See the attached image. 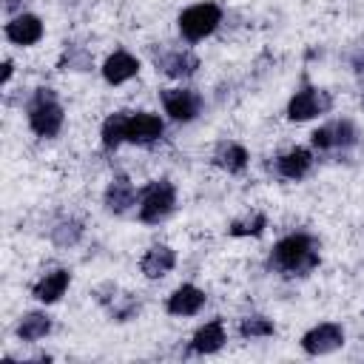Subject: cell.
<instances>
[{
  "instance_id": "2",
  "label": "cell",
  "mask_w": 364,
  "mask_h": 364,
  "mask_svg": "<svg viewBox=\"0 0 364 364\" xmlns=\"http://www.w3.org/2000/svg\"><path fill=\"white\" fill-rule=\"evenodd\" d=\"M28 125L37 136H54L63 128V108L57 105V100L48 88L37 91V97L28 108Z\"/></svg>"
},
{
  "instance_id": "16",
  "label": "cell",
  "mask_w": 364,
  "mask_h": 364,
  "mask_svg": "<svg viewBox=\"0 0 364 364\" xmlns=\"http://www.w3.org/2000/svg\"><path fill=\"white\" fill-rule=\"evenodd\" d=\"M222 344H225V327H222L219 318H213V321H208L205 327H199V330L193 333V338H191L193 353H202V355L216 353Z\"/></svg>"
},
{
  "instance_id": "13",
  "label": "cell",
  "mask_w": 364,
  "mask_h": 364,
  "mask_svg": "<svg viewBox=\"0 0 364 364\" xmlns=\"http://www.w3.org/2000/svg\"><path fill=\"white\" fill-rule=\"evenodd\" d=\"M134 199H136V191L128 176H114L111 185L105 188V208L111 213H125L134 205Z\"/></svg>"
},
{
  "instance_id": "21",
  "label": "cell",
  "mask_w": 364,
  "mask_h": 364,
  "mask_svg": "<svg viewBox=\"0 0 364 364\" xmlns=\"http://www.w3.org/2000/svg\"><path fill=\"white\" fill-rule=\"evenodd\" d=\"M51 330V318L46 313H26L17 324V336L23 341H37Z\"/></svg>"
},
{
  "instance_id": "11",
  "label": "cell",
  "mask_w": 364,
  "mask_h": 364,
  "mask_svg": "<svg viewBox=\"0 0 364 364\" xmlns=\"http://www.w3.org/2000/svg\"><path fill=\"white\" fill-rule=\"evenodd\" d=\"M136 71H139V63H136V57H131L128 51H114V54L102 63V77H105L111 85H119V82L136 77Z\"/></svg>"
},
{
  "instance_id": "1",
  "label": "cell",
  "mask_w": 364,
  "mask_h": 364,
  "mask_svg": "<svg viewBox=\"0 0 364 364\" xmlns=\"http://www.w3.org/2000/svg\"><path fill=\"white\" fill-rule=\"evenodd\" d=\"M273 264L284 273H310L316 264H318V253H316V245L310 236L304 233H293V236H284L276 247H273Z\"/></svg>"
},
{
  "instance_id": "18",
  "label": "cell",
  "mask_w": 364,
  "mask_h": 364,
  "mask_svg": "<svg viewBox=\"0 0 364 364\" xmlns=\"http://www.w3.org/2000/svg\"><path fill=\"white\" fill-rule=\"evenodd\" d=\"M213 162L228 173H239L247 165V151L242 145H236V142H222L216 148V154H213Z\"/></svg>"
},
{
  "instance_id": "15",
  "label": "cell",
  "mask_w": 364,
  "mask_h": 364,
  "mask_svg": "<svg viewBox=\"0 0 364 364\" xmlns=\"http://www.w3.org/2000/svg\"><path fill=\"white\" fill-rule=\"evenodd\" d=\"M68 282H71L68 270H51V273H46V276L34 284V290H31V293H34V299H37V301L51 304V301H57V299L65 293Z\"/></svg>"
},
{
  "instance_id": "5",
  "label": "cell",
  "mask_w": 364,
  "mask_h": 364,
  "mask_svg": "<svg viewBox=\"0 0 364 364\" xmlns=\"http://www.w3.org/2000/svg\"><path fill=\"white\" fill-rule=\"evenodd\" d=\"M344 344V330L338 324H318L301 336V347L310 355H327Z\"/></svg>"
},
{
  "instance_id": "19",
  "label": "cell",
  "mask_w": 364,
  "mask_h": 364,
  "mask_svg": "<svg viewBox=\"0 0 364 364\" xmlns=\"http://www.w3.org/2000/svg\"><path fill=\"white\" fill-rule=\"evenodd\" d=\"M128 119H131L128 111H117V114H111V117L102 122L100 136H102V145H105V148H117L119 142L128 139Z\"/></svg>"
},
{
  "instance_id": "20",
  "label": "cell",
  "mask_w": 364,
  "mask_h": 364,
  "mask_svg": "<svg viewBox=\"0 0 364 364\" xmlns=\"http://www.w3.org/2000/svg\"><path fill=\"white\" fill-rule=\"evenodd\" d=\"M159 65H162V71L171 74V77H191V74L199 68V60H196L191 51H173V54L162 57Z\"/></svg>"
},
{
  "instance_id": "10",
  "label": "cell",
  "mask_w": 364,
  "mask_h": 364,
  "mask_svg": "<svg viewBox=\"0 0 364 364\" xmlns=\"http://www.w3.org/2000/svg\"><path fill=\"white\" fill-rule=\"evenodd\" d=\"M6 37L17 46H34L43 37V23L34 14H17L9 26H6Z\"/></svg>"
},
{
  "instance_id": "12",
  "label": "cell",
  "mask_w": 364,
  "mask_h": 364,
  "mask_svg": "<svg viewBox=\"0 0 364 364\" xmlns=\"http://www.w3.org/2000/svg\"><path fill=\"white\" fill-rule=\"evenodd\" d=\"M205 304V293L193 284H182L168 296V313L173 316H193Z\"/></svg>"
},
{
  "instance_id": "24",
  "label": "cell",
  "mask_w": 364,
  "mask_h": 364,
  "mask_svg": "<svg viewBox=\"0 0 364 364\" xmlns=\"http://www.w3.org/2000/svg\"><path fill=\"white\" fill-rule=\"evenodd\" d=\"M9 77H11V60H6V63H3V74H0V82H9Z\"/></svg>"
},
{
  "instance_id": "14",
  "label": "cell",
  "mask_w": 364,
  "mask_h": 364,
  "mask_svg": "<svg viewBox=\"0 0 364 364\" xmlns=\"http://www.w3.org/2000/svg\"><path fill=\"white\" fill-rule=\"evenodd\" d=\"M173 264H176V253H173L171 247H165V245L151 247V250L142 256V262H139V267H142V273H145L148 279H159V276H165Z\"/></svg>"
},
{
  "instance_id": "17",
  "label": "cell",
  "mask_w": 364,
  "mask_h": 364,
  "mask_svg": "<svg viewBox=\"0 0 364 364\" xmlns=\"http://www.w3.org/2000/svg\"><path fill=\"white\" fill-rule=\"evenodd\" d=\"M310 165H313V159H310V154L304 148H293V151L282 154L279 162H276V168H279V173L284 179H301L310 171Z\"/></svg>"
},
{
  "instance_id": "6",
  "label": "cell",
  "mask_w": 364,
  "mask_h": 364,
  "mask_svg": "<svg viewBox=\"0 0 364 364\" xmlns=\"http://www.w3.org/2000/svg\"><path fill=\"white\" fill-rule=\"evenodd\" d=\"M327 108H330V97H324L316 88H301L287 102V117L293 122H304V119H310V117H316V114H321Z\"/></svg>"
},
{
  "instance_id": "8",
  "label": "cell",
  "mask_w": 364,
  "mask_h": 364,
  "mask_svg": "<svg viewBox=\"0 0 364 364\" xmlns=\"http://www.w3.org/2000/svg\"><path fill=\"white\" fill-rule=\"evenodd\" d=\"M162 136V119L148 111H136L128 119V142L134 145H151L154 139Z\"/></svg>"
},
{
  "instance_id": "3",
  "label": "cell",
  "mask_w": 364,
  "mask_h": 364,
  "mask_svg": "<svg viewBox=\"0 0 364 364\" xmlns=\"http://www.w3.org/2000/svg\"><path fill=\"white\" fill-rule=\"evenodd\" d=\"M222 20V9L216 3H196L179 14V31L185 40H202L208 37Z\"/></svg>"
},
{
  "instance_id": "23",
  "label": "cell",
  "mask_w": 364,
  "mask_h": 364,
  "mask_svg": "<svg viewBox=\"0 0 364 364\" xmlns=\"http://www.w3.org/2000/svg\"><path fill=\"white\" fill-rule=\"evenodd\" d=\"M264 225H267V219H264L262 213H253V216H247V219L233 222V225H230V236H259V233L264 230Z\"/></svg>"
},
{
  "instance_id": "7",
  "label": "cell",
  "mask_w": 364,
  "mask_h": 364,
  "mask_svg": "<svg viewBox=\"0 0 364 364\" xmlns=\"http://www.w3.org/2000/svg\"><path fill=\"white\" fill-rule=\"evenodd\" d=\"M162 105H165V114H171L176 122H191L199 114V97L188 88H165Z\"/></svg>"
},
{
  "instance_id": "25",
  "label": "cell",
  "mask_w": 364,
  "mask_h": 364,
  "mask_svg": "<svg viewBox=\"0 0 364 364\" xmlns=\"http://www.w3.org/2000/svg\"><path fill=\"white\" fill-rule=\"evenodd\" d=\"M361 105H364V94H361Z\"/></svg>"
},
{
  "instance_id": "4",
  "label": "cell",
  "mask_w": 364,
  "mask_h": 364,
  "mask_svg": "<svg viewBox=\"0 0 364 364\" xmlns=\"http://www.w3.org/2000/svg\"><path fill=\"white\" fill-rule=\"evenodd\" d=\"M176 205V191L168 179H156L142 191V205H139V219L142 222H162Z\"/></svg>"
},
{
  "instance_id": "9",
  "label": "cell",
  "mask_w": 364,
  "mask_h": 364,
  "mask_svg": "<svg viewBox=\"0 0 364 364\" xmlns=\"http://www.w3.org/2000/svg\"><path fill=\"white\" fill-rule=\"evenodd\" d=\"M355 142V128L353 122L341 119V122H330L313 131V145L316 148H341V145H353Z\"/></svg>"
},
{
  "instance_id": "22",
  "label": "cell",
  "mask_w": 364,
  "mask_h": 364,
  "mask_svg": "<svg viewBox=\"0 0 364 364\" xmlns=\"http://www.w3.org/2000/svg\"><path fill=\"white\" fill-rule=\"evenodd\" d=\"M239 333L245 338H262V336H273V321L264 316H247L239 324Z\"/></svg>"
}]
</instances>
